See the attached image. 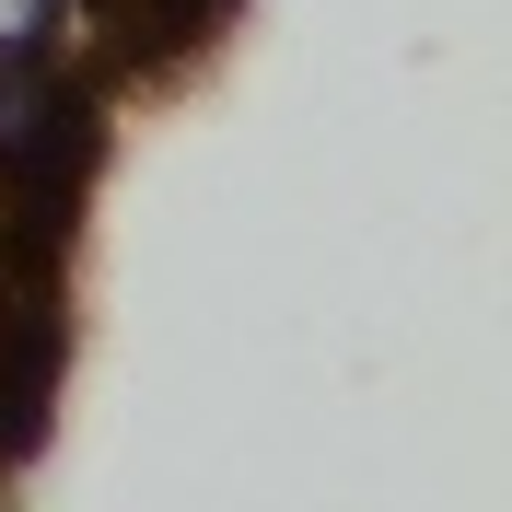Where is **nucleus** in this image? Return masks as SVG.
Segmentation results:
<instances>
[{"label":"nucleus","mask_w":512,"mask_h":512,"mask_svg":"<svg viewBox=\"0 0 512 512\" xmlns=\"http://www.w3.org/2000/svg\"><path fill=\"white\" fill-rule=\"evenodd\" d=\"M47 373H59V326H47V315H0V454L35 443Z\"/></svg>","instance_id":"f257e3e1"},{"label":"nucleus","mask_w":512,"mask_h":512,"mask_svg":"<svg viewBox=\"0 0 512 512\" xmlns=\"http://www.w3.org/2000/svg\"><path fill=\"white\" fill-rule=\"evenodd\" d=\"M47 24H59V0H0V59H35Z\"/></svg>","instance_id":"f03ea898"}]
</instances>
